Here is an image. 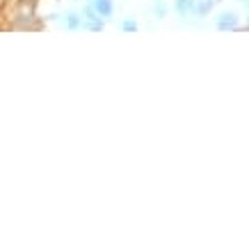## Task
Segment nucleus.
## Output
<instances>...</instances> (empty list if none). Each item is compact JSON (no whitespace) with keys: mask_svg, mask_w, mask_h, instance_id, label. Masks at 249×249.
Wrapping results in <instances>:
<instances>
[{"mask_svg":"<svg viewBox=\"0 0 249 249\" xmlns=\"http://www.w3.org/2000/svg\"><path fill=\"white\" fill-rule=\"evenodd\" d=\"M174 9L178 16H192L196 12V0H176Z\"/></svg>","mask_w":249,"mask_h":249,"instance_id":"2","label":"nucleus"},{"mask_svg":"<svg viewBox=\"0 0 249 249\" xmlns=\"http://www.w3.org/2000/svg\"><path fill=\"white\" fill-rule=\"evenodd\" d=\"M67 25L71 28V30H76V28H83V25H85V18H80L78 14H73V12H71V14H67Z\"/></svg>","mask_w":249,"mask_h":249,"instance_id":"4","label":"nucleus"},{"mask_svg":"<svg viewBox=\"0 0 249 249\" xmlns=\"http://www.w3.org/2000/svg\"><path fill=\"white\" fill-rule=\"evenodd\" d=\"M238 28V16L233 12H224L217 16V30L227 32V30H235Z\"/></svg>","mask_w":249,"mask_h":249,"instance_id":"1","label":"nucleus"},{"mask_svg":"<svg viewBox=\"0 0 249 249\" xmlns=\"http://www.w3.org/2000/svg\"><path fill=\"white\" fill-rule=\"evenodd\" d=\"M156 14H158L160 18L165 16V5H162V2H158V5H156Z\"/></svg>","mask_w":249,"mask_h":249,"instance_id":"6","label":"nucleus"},{"mask_svg":"<svg viewBox=\"0 0 249 249\" xmlns=\"http://www.w3.org/2000/svg\"><path fill=\"white\" fill-rule=\"evenodd\" d=\"M242 5H245V7H249V0H242Z\"/></svg>","mask_w":249,"mask_h":249,"instance_id":"7","label":"nucleus"},{"mask_svg":"<svg viewBox=\"0 0 249 249\" xmlns=\"http://www.w3.org/2000/svg\"><path fill=\"white\" fill-rule=\"evenodd\" d=\"M215 2H217V0H199V2H196V12L201 16H208L211 9L215 7Z\"/></svg>","mask_w":249,"mask_h":249,"instance_id":"3","label":"nucleus"},{"mask_svg":"<svg viewBox=\"0 0 249 249\" xmlns=\"http://www.w3.org/2000/svg\"><path fill=\"white\" fill-rule=\"evenodd\" d=\"M121 28H124L126 32H135L137 30V23L133 21V18H128V21H124V25H121Z\"/></svg>","mask_w":249,"mask_h":249,"instance_id":"5","label":"nucleus"}]
</instances>
